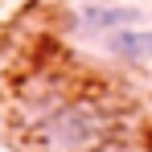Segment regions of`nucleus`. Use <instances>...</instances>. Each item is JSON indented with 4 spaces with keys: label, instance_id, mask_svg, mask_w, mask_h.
Segmentation results:
<instances>
[{
    "label": "nucleus",
    "instance_id": "obj_3",
    "mask_svg": "<svg viewBox=\"0 0 152 152\" xmlns=\"http://www.w3.org/2000/svg\"><path fill=\"white\" fill-rule=\"evenodd\" d=\"M107 50L115 53V58H124V62H136V66H144L152 62V29H119V33H111L107 37Z\"/></svg>",
    "mask_w": 152,
    "mask_h": 152
},
{
    "label": "nucleus",
    "instance_id": "obj_2",
    "mask_svg": "<svg viewBox=\"0 0 152 152\" xmlns=\"http://www.w3.org/2000/svg\"><path fill=\"white\" fill-rule=\"evenodd\" d=\"M82 25L99 29V33H119V29L140 25V8H132V4H86Z\"/></svg>",
    "mask_w": 152,
    "mask_h": 152
},
{
    "label": "nucleus",
    "instance_id": "obj_1",
    "mask_svg": "<svg viewBox=\"0 0 152 152\" xmlns=\"http://www.w3.org/2000/svg\"><path fill=\"white\" fill-rule=\"evenodd\" d=\"M21 127L29 152H115L124 115L103 91H50Z\"/></svg>",
    "mask_w": 152,
    "mask_h": 152
}]
</instances>
